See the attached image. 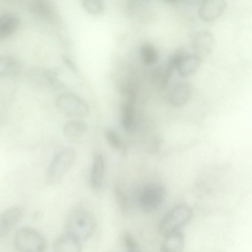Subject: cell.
Wrapping results in <instances>:
<instances>
[{
  "label": "cell",
  "instance_id": "1",
  "mask_svg": "<svg viewBox=\"0 0 252 252\" xmlns=\"http://www.w3.org/2000/svg\"><path fill=\"white\" fill-rule=\"evenodd\" d=\"M65 225L68 234L81 241L92 235L95 222L90 211L82 207H75L67 214Z\"/></svg>",
  "mask_w": 252,
  "mask_h": 252
},
{
  "label": "cell",
  "instance_id": "2",
  "mask_svg": "<svg viewBox=\"0 0 252 252\" xmlns=\"http://www.w3.org/2000/svg\"><path fill=\"white\" fill-rule=\"evenodd\" d=\"M76 152L72 148L59 151L52 159L47 170L46 179L51 184L59 182L73 165Z\"/></svg>",
  "mask_w": 252,
  "mask_h": 252
},
{
  "label": "cell",
  "instance_id": "3",
  "mask_svg": "<svg viewBox=\"0 0 252 252\" xmlns=\"http://www.w3.org/2000/svg\"><path fill=\"white\" fill-rule=\"evenodd\" d=\"M192 216L193 211L189 206L184 204L178 205L168 211L161 220L159 231L166 236L178 230L188 223Z\"/></svg>",
  "mask_w": 252,
  "mask_h": 252
},
{
  "label": "cell",
  "instance_id": "4",
  "mask_svg": "<svg viewBox=\"0 0 252 252\" xmlns=\"http://www.w3.org/2000/svg\"><path fill=\"white\" fill-rule=\"evenodd\" d=\"M14 244L20 252H44L46 240L37 230L32 228L19 229L14 236Z\"/></svg>",
  "mask_w": 252,
  "mask_h": 252
},
{
  "label": "cell",
  "instance_id": "5",
  "mask_svg": "<svg viewBox=\"0 0 252 252\" xmlns=\"http://www.w3.org/2000/svg\"><path fill=\"white\" fill-rule=\"evenodd\" d=\"M56 104L64 115L78 119L85 117L89 113V107L78 95L72 93H64L58 96Z\"/></svg>",
  "mask_w": 252,
  "mask_h": 252
},
{
  "label": "cell",
  "instance_id": "6",
  "mask_svg": "<svg viewBox=\"0 0 252 252\" xmlns=\"http://www.w3.org/2000/svg\"><path fill=\"white\" fill-rule=\"evenodd\" d=\"M166 195L165 188L161 184L153 183L144 188L139 197V204L144 212L155 210L162 203Z\"/></svg>",
  "mask_w": 252,
  "mask_h": 252
},
{
  "label": "cell",
  "instance_id": "7",
  "mask_svg": "<svg viewBox=\"0 0 252 252\" xmlns=\"http://www.w3.org/2000/svg\"><path fill=\"white\" fill-rule=\"evenodd\" d=\"M226 1L223 0H203L198 7V14L204 21L211 22L218 19L224 12Z\"/></svg>",
  "mask_w": 252,
  "mask_h": 252
},
{
  "label": "cell",
  "instance_id": "8",
  "mask_svg": "<svg viewBox=\"0 0 252 252\" xmlns=\"http://www.w3.org/2000/svg\"><path fill=\"white\" fill-rule=\"evenodd\" d=\"M215 46V38L212 33L208 30H201L194 35L193 47L196 54L199 57L209 55Z\"/></svg>",
  "mask_w": 252,
  "mask_h": 252
},
{
  "label": "cell",
  "instance_id": "9",
  "mask_svg": "<svg viewBox=\"0 0 252 252\" xmlns=\"http://www.w3.org/2000/svg\"><path fill=\"white\" fill-rule=\"evenodd\" d=\"M23 210L20 206H13L5 210L0 217V236H6L23 216Z\"/></svg>",
  "mask_w": 252,
  "mask_h": 252
},
{
  "label": "cell",
  "instance_id": "10",
  "mask_svg": "<svg viewBox=\"0 0 252 252\" xmlns=\"http://www.w3.org/2000/svg\"><path fill=\"white\" fill-rule=\"evenodd\" d=\"M105 164L102 155L96 153L93 156L90 182L92 188L98 189L101 187L104 175Z\"/></svg>",
  "mask_w": 252,
  "mask_h": 252
},
{
  "label": "cell",
  "instance_id": "11",
  "mask_svg": "<svg viewBox=\"0 0 252 252\" xmlns=\"http://www.w3.org/2000/svg\"><path fill=\"white\" fill-rule=\"evenodd\" d=\"M190 93V87L187 82H179L171 89L169 95V101L174 106H181L188 100Z\"/></svg>",
  "mask_w": 252,
  "mask_h": 252
},
{
  "label": "cell",
  "instance_id": "12",
  "mask_svg": "<svg viewBox=\"0 0 252 252\" xmlns=\"http://www.w3.org/2000/svg\"><path fill=\"white\" fill-rule=\"evenodd\" d=\"M201 57L195 54L185 53L181 58L177 70L180 76L185 77L195 72L199 68Z\"/></svg>",
  "mask_w": 252,
  "mask_h": 252
},
{
  "label": "cell",
  "instance_id": "13",
  "mask_svg": "<svg viewBox=\"0 0 252 252\" xmlns=\"http://www.w3.org/2000/svg\"><path fill=\"white\" fill-rule=\"evenodd\" d=\"M53 250L54 252H81L82 245L80 241L68 234L56 239Z\"/></svg>",
  "mask_w": 252,
  "mask_h": 252
},
{
  "label": "cell",
  "instance_id": "14",
  "mask_svg": "<svg viewBox=\"0 0 252 252\" xmlns=\"http://www.w3.org/2000/svg\"><path fill=\"white\" fill-rule=\"evenodd\" d=\"M134 100V97H125L121 104L122 125L128 131L133 130L135 126Z\"/></svg>",
  "mask_w": 252,
  "mask_h": 252
},
{
  "label": "cell",
  "instance_id": "15",
  "mask_svg": "<svg viewBox=\"0 0 252 252\" xmlns=\"http://www.w3.org/2000/svg\"><path fill=\"white\" fill-rule=\"evenodd\" d=\"M161 252H182L185 244L183 233L180 230L165 236Z\"/></svg>",
  "mask_w": 252,
  "mask_h": 252
},
{
  "label": "cell",
  "instance_id": "16",
  "mask_svg": "<svg viewBox=\"0 0 252 252\" xmlns=\"http://www.w3.org/2000/svg\"><path fill=\"white\" fill-rule=\"evenodd\" d=\"M88 125L84 121L72 120L66 122L63 126V133L64 137L71 141L80 138L87 132Z\"/></svg>",
  "mask_w": 252,
  "mask_h": 252
},
{
  "label": "cell",
  "instance_id": "17",
  "mask_svg": "<svg viewBox=\"0 0 252 252\" xmlns=\"http://www.w3.org/2000/svg\"><path fill=\"white\" fill-rule=\"evenodd\" d=\"M20 23L19 19L13 13H4L0 17V38H5L16 31Z\"/></svg>",
  "mask_w": 252,
  "mask_h": 252
},
{
  "label": "cell",
  "instance_id": "18",
  "mask_svg": "<svg viewBox=\"0 0 252 252\" xmlns=\"http://www.w3.org/2000/svg\"><path fill=\"white\" fill-rule=\"evenodd\" d=\"M29 8L33 14L47 20H54L56 16L52 6L46 1H32L30 4Z\"/></svg>",
  "mask_w": 252,
  "mask_h": 252
},
{
  "label": "cell",
  "instance_id": "19",
  "mask_svg": "<svg viewBox=\"0 0 252 252\" xmlns=\"http://www.w3.org/2000/svg\"><path fill=\"white\" fill-rule=\"evenodd\" d=\"M140 57L142 62L147 65L155 64L158 60V54L155 47L151 44H142L139 50Z\"/></svg>",
  "mask_w": 252,
  "mask_h": 252
},
{
  "label": "cell",
  "instance_id": "20",
  "mask_svg": "<svg viewBox=\"0 0 252 252\" xmlns=\"http://www.w3.org/2000/svg\"><path fill=\"white\" fill-rule=\"evenodd\" d=\"M18 64L11 57L4 56L0 59V75L3 76H11L17 73Z\"/></svg>",
  "mask_w": 252,
  "mask_h": 252
},
{
  "label": "cell",
  "instance_id": "21",
  "mask_svg": "<svg viewBox=\"0 0 252 252\" xmlns=\"http://www.w3.org/2000/svg\"><path fill=\"white\" fill-rule=\"evenodd\" d=\"M81 3L84 8L90 14H98L104 10V4L100 0H84Z\"/></svg>",
  "mask_w": 252,
  "mask_h": 252
},
{
  "label": "cell",
  "instance_id": "22",
  "mask_svg": "<svg viewBox=\"0 0 252 252\" xmlns=\"http://www.w3.org/2000/svg\"><path fill=\"white\" fill-rule=\"evenodd\" d=\"M105 137L109 145L114 148H118L121 146V140L118 133L114 130L107 129Z\"/></svg>",
  "mask_w": 252,
  "mask_h": 252
},
{
  "label": "cell",
  "instance_id": "23",
  "mask_svg": "<svg viewBox=\"0 0 252 252\" xmlns=\"http://www.w3.org/2000/svg\"><path fill=\"white\" fill-rule=\"evenodd\" d=\"M124 241L128 252H137V245L130 234L128 232L125 233L124 235Z\"/></svg>",
  "mask_w": 252,
  "mask_h": 252
},
{
  "label": "cell",
  "instance_id": "24",
  "mask_svg": "<svg viewBox=\"0 0 252 252\" xmlns=\"http://www.w3.org/2000/svg\"><path fill=\"white\" fill-rule=\"evenodd\" d=\"M115 196L120 209L125 210L126 207V200L124 193L121 189H117L115 190Z\"/></svg>",
  "mask_w": 252,
  "mask_h": 252
}]
</instances>
